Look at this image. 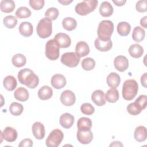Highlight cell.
I'll return each instance as SVG.
<instances>
[{
    "label": "cell",
    "mask_w": 147,
    "mask_h": 147,
    "mask_svg": "<svg viewBox=\"0 0 147 147\" xmlns=\"http://www.w3.org/2000/svg\"><path fill=\"white\" fill-rule=\"evenodd\" d=\"M17 78L19 82L30 88H34L39 83V79L34 72L29 68H24L18 72Z\"/></svg>",
    "instance_id": "cell-1"
},
{
    "label": "cell",
    "mask_w": 147,
    "mask_h": 147,
    "mask_svg": "<svg viewBox=\"0 0 147 147\" xmlns=\"http://www.w3.org/2000/svg\"><path fill=\"white\" fill-rule=\"evenodd\" d=\"M138 90V85L135 80H126L122 86V96L125 100H131L136 96Z\"/></svg>",
    "instance_id": "cell-2"
},
{
    "label": "cell",
    "mask_w": 147,
    "mask_h": 147,
    "mask_svg": "<svg viewBox=\"0 0 147 147\" xmlns=\"http://www.w3.org/2000/svg\"><path fill=\"white\" fill-rule=\"evenodd\" d=\"M114 31V24L110 20H103L99 25L97 29L98 38L102 40L111 39V36Z\"/></svg>",
    "instance_id": "cell-3"
},
{
    "label": "cell",
    "mask_w": 147,
    "mask_h": 147,
    "mask_svg": "<svg viewBox=\"0 0 147 147\" xmlns=\"http://www.w3.org/2000/svg\"><path fill=\"white\" fill-rule=\"evenodd\" d=\"M36 31L40 38H46L49 37L52 32V21L46 17L42 18L37 25Z\"/></svg>",
    "instance_id": "cell-4"
},
{
    "label": "cell",
    "mask_w": 147,
    "mask_h": 147,
    "mask_svg": "<svg viewBox=\"0 0 147 147\" xmlns=\"http://www.w3.org/2000/svg\"><path fill=\"white\" fill-rule=\"evenodd\" d=\"M98 3L97 0L83 1L76 5L75 11L80 16L87 15L96 9Z\"/></svg>",
    "instance_id": "cell-5"
},
{
    "label": "cell",
    "mask_w": 147,
    "mask_h": 147,
    "mask_svg": "<svg viewBox=\"0 0 147 147\" xmlns=\"http://www.w3.org/2000/svg\"><path fill=\"white\" fill-rule=\"evenodd\" d=\"M59 45L54 39L48 40L45 45V56L51 60H57L59 57Z\"/></svg>",
    "instance_id": "cell-6"
},
{
    "label": "cell",
    "mask_w": 147,
    "mask_h": 147,
    "mask_svg": "<svg viewBox=\"0 0 147 147\" xmlns=\"http://www.w3.org/2000/svg\"><path fill=\"white\" fill-rule=\"evenodd\" d=\"M63 137V131L60 129H55L48 136L45 144L48 147H57L61 144Z\"/></svg>",
    "instance_id": "cell-7"
},
{
    "label": "cell",
    "mask_w": 147,
    "mask_h": 147,
    "mask_svg": "<svg viewBox=\"0 0 147 147\" xmlns=\"http://www.w3.org/2000/svg\"><path fill=\"white\" fill-rule=\"evenodd\" d=\"M80 58L75 52H66L62 55L60 61L68 67H76L80 62Z\"/></svg>",
    "instance_id": "cell-8"
},
{
    "label": "cell",
    "mask_w": 147,
    "mask_h": 147,
    "mask_svg": "<svg viewBox=\"0 0 147 147\" xmlns=\"http://www.w3.org/2000/svg\"><path fill=\"white\" fill-rule=\"evenodd\" d=\"M60 101L64 106H71L73 105L76 101L75 95L71 90H65L61 94Z\"/></svg>",
    "instance_id": "cell-9"
},
{
    "label": "cell",
    "mask_w": 147,
    "mask_h": 147,
    "mask_svg": "<svg viewBox=\"0 0 147 147\" xmlns=\"http://www.w3.org/2000/svg\"><path fill=\"white\" fill-rule=\"evenodd\" d=\"M77 139L83 144H90L93 139V134L90 130H78Z\"/></svg>",
    "instance_id": "cell-10"
},
{
    "label": "cell",
    "mask_w": 147,
    "mask_h": 147,
    "mask_svg": "<svg viewBox=\"0 0 147 147\" xmlns=\"http://www.w3.org/2000/svg\"><path fill=\"white\" fill-rule=\"evenodd\" d=\"M54 40L57 43L59 47L62 48H68L71 44V40L69 36L63 33H57L54 37Z\"/></svg>",
    "instance_id": "cell-11"
},
{
    "label": "cell",
    "mask_w": 147,
    "mask_h": 147,
    "mask_svg": "<svg viewBox=\"0 0 147 147\" xmlns=\"http://www.w3.org/2000/svg\"><path fill=\"white\" fill-rule=\"evenodd\" d=\"M114 65L118 71L123 72L126 71L129 67L128 59L124 56H118L114 60Z\"/></svg>",
    "instance_id": "cell-12"
},
{
    "label": "cell",
    "mask_w": 147,
    "mask_h": 147,
    "mask_svg": "<svg viewBox=\"0 0 147 147\" xmlns=\"http://www.w3.org/2000/svg\"><path fill=\"white\" fill-rule=\"evenodd\" d=\"M91 99L93 102L98 106H102L105 105L107 100L104 92L100 90H95L92 92Z\"/></svg>",
    "instance_id": "cell-13"
},
{
    "label": "cell",
    "mask_w": 147,
    "mask_h": 147,
    "mask_svg": "<svg viewBox=\"0 0 147 147\" xmlns=\"http://www.w3.org/2000/svg\"><path fill=\"white\" fill-rule=\"evenodd\" d=\"M3 138L7 142H11L16 140L18 134L17 131L13 127L7 126L4 129L3 131L1 132Z\"/></svg>",
    "instance_id": "cell-14"
},
{
    "label": "cell",
    "mask_w": 147,
    "mask_h": 147,
    "mask_svg": "<svg viewBox=\"0 0 147 147\" xmlns=\"http://www.w3.org/2000/svg\"><path fill=\"white\" fill-rule=\"evenodd\" d=\"M95 47L99 51L106 52L111 49L113 46V43L111 39L107 40H102L98 37L94 41Z\"/></svg>",
    "instance_id": "cell-15"
},
{
    "label": "cell",
    "mask_w": 147,
    "mask_h": 147,
    "mask_svg": "<svg viewBox=\"0 0 147 147\" xmlns=\"http://www.w3.org/2000/svg\"><path fill=\"white\" fill-rule=\"evenodd\" d=\"M32 133L34 137L37 140H41L45 136V127L40 122H36L32 125Z\"/></svg>",
    "instance_id": "cell-16"
},
{
    "label": "cell",
    "mask_w": 147,
    "mask_h": 147,
    "mask_svg": "<svg viewBox=\"0 0 147 147\" xmlns=\"http://www.w3.org/2000/svg\"><path fill=\"white\" fill-rule=\"evenodd\" d=\"M66 79L61 74H55L51 78V84L56 89H61L66 85Z\"/></svg>",
    "instance_id": "cell-17"
},
{
    "label": "cell",
    "mask_w": 147,
    "mask_h": 147,
    "mask_svg": "<svg viewBox=\"0 0 147 147\" xmlns=\"http://www.w3.org/2000/svg\"><path fill=\"white\" fill-rule=\"evenodd\" d=\"M74 117L68 113L63 114L60 117V124L65 129L70 128L74 124Z\"/></svg>",
    "instance_id": "cell-18"
},
{
    "label": "cell",
    "mask_w": 147,
    "mask_h": 147,
    "mask_svg": "<svg viewBox=\"0 0 147 147\" xmlns=\"http://www.w3.org/2000/svg\"><path fill=\"white\" fill-rule=\"evenodd\" d=\"M75 51V53L79 57H82L88 55L90 53V48L87 42L81 41L76 44Z\"/></svg>",
    "instance_id": "cell-19"
},
{
    "label": "cell",
    "mask_w": 147,
    "mask_h": 147,
    "mask_svg": "<svg viewBox=\"0 0 147 147\" xmlns=\"http://www.w3.org/2000/svg\"><path fill=\"white\" fill-rule=\"evenodd\" d=\"M106 82L108 86L111 88H116L120 84L121 78L118 74L111 72L107 76Z\"/></svg>",
    "instance_id": "cell-20"
},
{
    "label": "cell",
    "mask_w": 147,
    "mask_h": 147,
    "mask_svg": "<svg viewBox=\"0 0 147 147\" xmlns=\"http://www.w3.org/2000/svg\"><path fill=\"white\" fill-rule=\"evenodd\" d=\"M19 32L24 37H29L33 32L32 24L29 22H23L19 26Z\"/></svg>",
    "instance_id": "cell-21"
},
{
    "label": "cell",
    "mask_w": 147,
    "mask_h": 147,
    "mask_svg": "<svg viewBox=\"0 0 147 147\" xmlns=\"http://www.w3.org/2000/svg\"><path fill=\"white\" fill-rule=\"evenodd\" d=\"M99 10L100 15L104 17H109L113 13V7L107 1H104L101 3Z\"/></svg>",
    "instance_id": "cell-22"
},
{
    "label": "cell",
    "mask_w": 147,
    "mask_h": 147,
    "mask_svg": "<svg viewBox=\"0 0 147 147\" xmlns=\"http://www.w3.org/2000/svg\"><path fill=\"white\" fill-rule=\"evenodd\" d=\"M134 137L138 142L144 141L147 137L146 128L144 126H139L137 127L134 130Z\"/></svg>",
    "instance_id": "cell-23"
},
{
    "label": "cell",
    "mask_w": 147,
    "mask_h": 147,
    "mask_svg": "<svg viewBox=\"0 0 147 147\" xmlns=\"http://www.w3.org/2000/svg\"><path fill=\"white\" fill-rule=\"evenodd\" d=\"M129 53L130 55L134 58H140L144 53L143 48L138 44H133L131 45L129 48Z\"/></svg>",
    "instance_id": "cell-24"
},
{
    "label": "cell",
    "mask_w": 147,
    "mask_h": 147,
    "mask_svg": "<svg viewBox=\"0 0 147 147\" xmlns=\"http://www.w3.org/2000/svg\"><path fill=\"white\" fill-rule=\"evenodd\" d=\"M29 92L24 87H18L14 92V98L21 102H25L29 98Z\"/></svg>",
    "instance_id": "cell-25"
},
{
    "label": "cell",
    "mask_w": 147,
    "mask_h": 147,
    "mask_svg": "<svg viewBox=\"0 0 147 147\" xmlns=\"http://www.w3.org/2000/svg\"><path fill=\"white\" fill-rule=\"evenodd\" d=\"M53 95L52 89L48 86H44L38 91V96L41 100H47L50 99Z\"/></svg>",
    "instance_id": "cell-26"
},
{
    "label": "cell",
    "mask_w": 147,
    "mask_h": 147,
    "mask_svg": "<svg viewBox=\"0 0 147 147\" xmlns=\"http://www.w3.org/2000/svg\"><path fill=\"white\" fill-rule=\"evenodd\" d=\"M3 84L4 87L7 90L11 91L16 88L17 85V82L14 76L11 75H8L3 79Z\"/></svg>",
    "instance_id": "cell-27"
},
{
    "label": "cell",
    "mask_w": 147,
    "mask_h": 147,
    "mask_svg": "<svg viewBox=\"0 0 147 147\" xmlns=\"http://www.w3.org/2000/svg\"><path fill=\"white\" fill-rule=\"evenodd\" d=\"M15 6V3L12 0H2L0 4L1 10L6 13L12 12Z\"/></svg>",
    "instance_id": "cell-28"
},
{
    "label": "cell",
    "mask_w": 147,
    "mask_h": 147,
    "mask_svg": "<svg viewBox=\"0 0 147 147\" xmlns=\"http://www.w3.org/2000/svg\"><path fill=\"white\" fill-rule=\"evenodd\" d=\"M117 32L118 33L122 36H127L130 30H131V26L127 22H120L117 25Z\"/></svg>",
    "instance_id": "cell-29"
},
{
    "label": "cell",
    "mask_w": 147,
    "mask_h": 147,
    "mask_svg": "<svg viewBox=\"0 0 147 147\" xmlns=\"http://www.w3.org/2000/svg\"><path fill=\"white\" fill-rule=\"evenodd\" d=\"M78 130H90L92 127L91 120L87 117L80 118L77 122Z\"/></svg>",
    "instance_id": "cell-30"
},
{
    "label": "cell",
    "mask_w": 147,
    "mask_h": 147,
    "mask_svg": "<svg viewBox=\"0 0 147 147\" xmlns=\"http://www.w3.org/2000/svg\"><path fill=\"white\" fill-rule=\"evenodd\" d=\"M145 36V32L144 29L140 26H136L134 28L132 33V38L136 42L142 41Z\"/></svg>",
    "instance_id": "cell-31"
},
{
    "label": "cell",
    "mask_w": 147,
    "mask_h": 147,
    "mask_svg": "<svg viewBox=\"0 0 147 147\" xmlns=\"http://www.w3.org/2000/svg\"><path fill=\"white\" fill-rule=\"evenodd\" d=\"M63 27L68 31L74 30L77 26V22L75 19L72 17H66L62 21Z\"/></svg>",
    "instance_id": "cell-32"
},
{
    "label": "cell",
    "mask_w": 147,
    "mask_h": 147,
    "mask_svg": "<svg viewBox=\"0 0 147 147\" xmlns=\"http://www.w3.org/2000/svg\"><path fill=\"white\" fill-rule=\"evenodd\" d=\"M11 62L15 67L20 68L25 65L26 59L24 55L21 53H17L13 56Z\"/></svg>",
    "instance_id": "cell-33"
},
{
    "label": "cell",
    "mask_w": 147,
    "mask_h": 147,
    "mask_svg": "<svg viewBox=\"0 0 147 147\" xmlns=\"http://www.w3.org/2000/svg\"><path fill=\"white\" fill-rule=\"evenodd\" d=\"M106 98L110 103H115L119 99V92L116 88H111L107 90Z\"/></svg>",
    "instance_id": "cell-34"
},
{
    "label": "cell",
    "mask_w": 147,
    "mask_h": 147,
    "mask_svg": "<svg viewBox=\"0 0 147 147\" xmlns=\"http://www.w3.org/2000/svg\"><path fill=\"white\" fill-rule=\"evenodd\" d=\"M23 106L21 104L16 102L11 103L9 106V111L10 113L14 116L21 115L23 112Z\"/></svg>",
    "instance_id": "cell-35"
},
{
    "label": "cell",
    "mask_w": 147,
    "mask_h": 147,
    "mask_svg": "<svg viewBox=\"0 0 147 147\" xmlns=\"http://www.w3.org/2000/svg\"><path fill=\"white\" fill-rule=\"evenodd\" d=\"M16 16L20 19L26 18L31 16V11L26 7L22 6L19 7L16 11Z\"/></svg>",
    "instance_id": "cell-36"
},
{
    "label": "cell",
    "mask_w": 147,
    "mask_h": 147,
    "mask_svg": "<svg viewBox=\"0 0 147 147\" xmlns=\"http://www.w3.org/2000/svg\"><path fill=\"white\" fill-rule=\"evenodd\" d=\"M3 22L5 27L9 29H12L16 26L17 24V20L13 16L10 15L6 16L3 18Z\"/></svg>",
    "instance_id": "cell-37"
},
{
    "label": "cell",
    "mask_w": 147,
    "mask_h": 147,
    "mask_svg": "<svg viewBox=\"0 0 147 147\" xmlns=\"http://www.w3.org/2000/svg\"><path fill=\"white\" fill-rule=\"evenodd\" d=\"M95 66V60L91 57H87L82 61V67L86 71H91L94 68Z\"/></svg>",
    "instance_id": "cell-38"
},
{
    "label": "cell",
    "mask_w": 147,
    "mask_h": 147,
    "mask_svg": "<svg viewBox=\"0 0 147 147\" xmlns=\"http://www.w3.org/2000/svg\"><path fill=\"white\" fill-rule=\"evenodd\" d=\"M59 14V12L57 8L50 7L48 8L45 12V16L46 18H49L50 20L53 21L57 18Z\"/></svg>",
    "instance_id": "cell-39"
},
{
    "label": "cell",
    "mask_w": 147,
    "mask_h": 147,
    "mask_svg": "<svg viewBox=\"0 0 147 147\" xmlns=\"http://www.w3.org/2000/svg\"><path fill=\"white\" fill-rule=\"evenodd\" d=\"M127 112L132 115H137L139 114L142 110L139 107V106L134 102L133 103H130L127 106Z\"/></svg>",
    "instance_id": "cell-40"
},
{
    "label": "cell",
    "mask_w": 147,
    "mask_h": 147,
    "mask_svg": "<svg viewBox=\"0 0 147 147\" xmlns=\"http://www.w3.org/2000/svg\"><path fill=\"white\" fill-rule=\"evenodd\" d=\"M80 110L83 114L90 115L94 113L95 108L91 104L89 103H84L80 107Z\"/></svg>",
    "instance_id": "cell-41"
},
{
    "label": "cell",
    "mask_w": 147,
    "mask_h": 147,
    "mask_svg": "<svg viewBox=\"0 0 147 147\" xmlns=\"http://www.w3.org/2000/svg\"><path fill=\"white\" fill-rule=\"evenodd\" d=\"M29 3L30 7L35 10L41 9L44 5V0H30Z\"/></svg>",
    "instance_id": "cell-42"
},
{
    "label": "cell",
    "mask_w": 147,
    "mask_h": 147,
    "mask_svg": "<svg viewBox=\"0 0 147 147\" xmlns=\"http://www.w3.org/2000/svg\"><path fill=\"white\" fill-rule=\"evenodd\" d=\"M135 102L140 106L142 110H144L147 105V99L146 96L145 95H140L135 100Z\"/></svg>",
    "instance_id": "cell-43"
},
{
    "label": "cell",
    "mask_w": 147,
    "mask_h": 147,
    "mask_svg": "<svg viewBox=\"0 0 147 147\" xmlns=\"http://www.w3.org/2000/svg\"><path fill=\"white\" fill-rule=\"evenodd\" d=\"M136 9L138 12H146L147 11V1L146 0L138 1L136 3Z\"/></svg>",
    "instance_id": "cell-44"
},
{
    "label": "cell",
    "mask_w": 147,
    "mask_h": 147,
    "mask_svg": "<svg viewBox=\"0 0 147 147\" xmlns=\"http://www.w3.org/2000/svg\"><path fill=\"white\" fill-rule=\"evenodd\" d=\"M33 146V141L30 138H25L22 140L20 144L19 147H31Z\"/></svg>",
    "instance_id": "cell-45"
},
{
    "label": "cell",
    "mask_w": 147,
    "mask_h": 147,
    "mask_svg": "<svg viewBox=\"0 0 147 147\" xmlns=\"http://www.w3.org/2000/svg\"><path fill=\"white\" fill-rule=\"evenodd\" d=\"M146 79H147V73H144L141 78V84L144 86V87L146 88L147 86H146Z\"/></svg>",
    "instance_id": "cell-46"
},
{
    "label": "cell",
    "mask_w": 147,
    "mask_h": 147,
    "mask_svg": "<svg viewBox=\"0 0 147 147\" xmlns=\"http://www.w3.org/2000/svg\"><path fill=\"white\" fill-rule=\"evenodd\" d=\"M146 20H147V17L145 16L143 18H142L141 19V20H140V24H141V25L143 28H147V21H146Z\"/></svg>",
    "instance_id": "cell-47"
},
{
    "label": "cell",
    "mask_w": 147,
    "mask_h": 147,
    "mask_svg": "<svg viewBox=\"0 0 147 147\" xmlns=\"http://www.w3.org/2000/svg\"><path fill=\"white\" fill-rule=\"evenodd\" d=\"M126 1L125 0H120V1H116V0H113V2L114 3H115V5L118 6H123L125 3H126Z\"/></svg>",
    "instance_id": "cell-48"
},
{
    "label": "cell",
    "mask_w": 147,
    "mask_h": 147,
    "mask_svg": "<svg viewBox=\"0 0 147 147\" xmlns=\"http://www.w3.org/2000/svg\"><path fill=\"white\" fill-rule=\"evenodd\" d=\"M110 146H123V144L120 141H115L110 145Z\"/></svg>",
    "instance_id": "cell-49"
},
{
    "label": "cell",
    "mask_w": 147,
    "mask_h": 147,
    "mask_svg": "<svg viewBox=\"0 0 147 147\" xmlns=\"http://www.w3.org/2000/svg\"><path fill=\"white\" fill-rule=\"evenodd\" d=\"M58 2H59V3H61V4L63 5H67L69 4L70 3H71V2H72V0H71V1H68V0L60 1V0H59Z\"/></svg>",
    "instance_id": "cell-50"
}]
</instances>
